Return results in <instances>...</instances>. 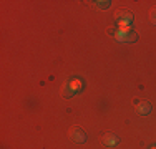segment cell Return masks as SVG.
<instances>
[{"label":"cell","mask_w":156,"mask_h":149,"mask_svg":"<svg viewBox=\"0 0 156 149\" xmlns=\"http://www.w3.org/2000/svg\"><path fill=\"white\" fill-rule=\"evenodd\" d=\"M85 88V81L80 76H68L62 86V96L63 98H73L80 95Z\"/></svg>","instance_id":"6da1fadb"},{"label":"cell","mask_w":156,"mask_h":149,"mask_svg":"<svg viewBox=\"0 0 156 149\" xmlns=\"http://www.w3.org/2000/svg\"><path fill=\"white\" fill-rule=\"evenodd\" d=\"M115 20H116L118 25L121 27H131V22H133V13L128 12V10H116L115 12Z\"/></svg>","instance_id":"7a4b0ae2"},{"label":"cell","mask_w":156,"mask_h":149,"mask_svg":"<svg viewBox=\"0 0 156 149\" xmlns=\"http://www.w3.org/2000/svg\"><path fill=\"white\" fill-rule=\"evenodd\" d=\"M68 136H70V139H72L73 143H76V144L87 143V133H85L80 126H73V128L70 129Z\"/></svg>","instance_id":"3957f363"},{"label":"cell","mask_w":156,"mask_h":149,"mask_svg":"<svg viewBox=\"0 0 156 149\" xmlns=\"http://www.w3.org/2000/svg\"><path fill=\"white\" fill-rule=\"evenodd\" d=\"M115 38L118 40V42L121 43H135L138 42V35H136L135 32H118L116 35H115Z\"/></svg>","instance_id":"277c9868"},{"label":"cell","mask_w":156,"mask_h":149,"mask_svg":"<svg viewBox=\"0 0 156 149\" xmlns=\"http://www.w3.org/2000/svg\"><path fill=\"white\" fill-rule=\"evenodd\" d=\"M101 143H103V146H116L118 143H120V137H118V134H115V133H106L105 136L101 137Z\"/></svg>","instance_id":"5b68a950"},{"label":"cell","mask_w":156,"mask_h":149,"mask_svg":"<svg viewBox=\"0 0 156 149\" xmlns=\"http://www.w3.org/2000/svg\"><path fill=\"white\" fill-rule=\"evenodd\" d=\"M136 109H138V114H143V116H146V114L151 113L153 106H151L150 101H140L138 106H136Z\"/></svg>","instance_id":"8992f818"},{"label":"cell","mask_w":156,"mask_h":149,"mask_svg":"<svg viewBox=\"0 0 156 149\" xmlns=\"http://www.w3.org/2000/svg\"><path fill=\"white\" fill-rule=\"evenodd\" d=\"M150 22L153 25H156V9H151L150 10Z\"/></svg>","instance_id":"52a82bcc"},{"label":"cell","mask_w":156,"mask_h":149,"mask_svg":"<svg viewBox=\"0 0 156 149\" xmlns=\"http://www.w3.org/2000/svg\"><path fill=\"white\" fill-rule=\"evenodd\" d=\"M110 3L111 2H96V7H98V9H108Z\"/></svg>","instance_id":"ba28073f"},{"label":"cell","mask_w":156,"mask_h":149,"mask_svg":"<svg viewBox=\"0 0 156 149\" xmlns=\"http://www.w3.org/2000/svg\"><path fill=\"white\" fill-rule=\"evenodd\" d=\"M151 149H156V146H153V147H151Z\"/></svg>","instance_id":"9c48e42d"}]
</instances>
